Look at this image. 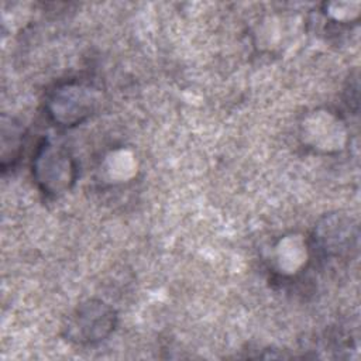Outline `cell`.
<instances>
[{"label": "cell", "instance_id": "2", "mask_svg": "<svg viewBox=\"0 0 361 361\" xmlns=\"http://www.w3.org/2000/svg\"><path fill=\"white\" fill-rule=\"evenodd\" d=\"M97 104L93 89L79 82H66L56 86L47 102L49 117L63 127H72L86 120Z\"/></svg>", "mask_w": 361, "mask_h": 361}, {"label": "cell", "instance_id": "3", "mask_svg": "<svg viewBox=\"0 0 361 361\" xmlns=\"http://www.w3.org/2000/svg\"><path fill=\"white\" fill-rule=\"evenodd\" d=\"M116 326L113 307L102 300H87L68 317L65 334L78 344H94L104 340Z\"/></svg>", "mask_w": 361, "mask_h": 361}, {"label": "cell", "instance_id": "1", "mask_svg": "<svg viewBox=\"0 0 361 361\" xmlns=\"http://www.w3.org/2000/svg\"><path fill=\"white\" fill-rule=\"evenodd\" d=\"M32 175L42 192L59 195L71 189L76 178L75 162L71 155L44 140L32 159Z\"/></svg>", "mask_w": 361, "mask_h": 361}]
</instances>
